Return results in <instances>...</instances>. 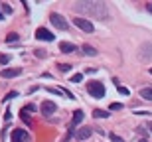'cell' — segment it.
Returning a JSON list of instances; mask_svg holds the SVG:
<instances>
[{
  "mask_svg": "<svg viewBox=\"0 0 152 142\" xmlns=\"http://www.w3.org/2000/svg\"><path fill=\"white\" fill-rule=\"evenodd\" d=\"M20 73H22V69H20V67H12V69H10V67H6L0 75H2L4 79H14V77H18Z\"/></svg>",
  "mask_w": 152,
  "mask_h": 142,
  "instance_id": "ba28073f",
  "label": "cell"
},
{
  "mask_svg": "<svg viewBox=\"0 0 152 142\" xmlns=\"http://www.w3.org/2000/svg\"><path fill=\"white\" fill-rule=\"evenodd\" d=\"M39 111L45 114V117H50V114H53L57 111V107H56V103H51V101H44L42 105H39Z\"/></svg>",
  "mask_w": 152,
  "mask_h": 142,
  "instance_id": "52a82bcc",
  "label": "cell"
},
{
  "mask_svg": "<svg viewBox=\"0 0 152 142\" xmlns=\"http://www.w3.org/2000/svg\"><path fill=\"white\" fill-rule=\"evenodd\" d=\"M87 93L95 99H103L105 97V87H103L101 81H89L87 83Z\"/></svg>",
  "mask_w": 152,
  "mask_h": 142,
  "instance_id": "7a4b0ae2",
  "label": "cell"
},
{
  "mask_svg": "<svg viewBox=\"0 0 152 142\" xmlns=\"http://www.w3.org/2000/svg\"><path fill=\"white\" fill-rule=\"evenodd\" d=\"M81 50H83V53H87V55H97V50H95V47H91V46H87V44H85Z\"/></svg>",
  "mask_w": 152,
  "mask_h": 142,
  "instance_id": "5bb4252c",
  "label": "cell"
},
{
  "mask_svg": "<svg viewBox=\"0 0 152 142\" xmlns=\"http://www.w3.org/2000/svg\"><path fill=\"white\" fill-rule=\"evenodd\" d=\"M12 142H26V132L22 128H14L12 130Z\"/></svg>",
  "mask_w": 152,
  "mask_h": 142,
  "instance_id": "30bf717a",
  "label": "cell"
},
{
  "mask_svg": "<svg viewBox=\"0 0 152 142\" xmlns=\"http://www.w3.org/2000/svg\"><path fill=\"white\" fill-rule=\"evenodd\" d=\"M14 97H18V93L16 91H10L8 95H6V99H14Z\"/></svg>",
  "mask_w": 152,
  "mask_h": 142,
  "instance_id": "cb8c5ba5",
  "label": "cell"
},
{
  "mask_svg": "<svg viewBox=\"0 0 152 142\" xmlns=\"http://www.w3.org/2000/svg\"><path fill=\"white\" fill-rule=\"evenodd\" d=\"M111 140H113V142H124L123 138H121V136H117V134H111Z\"/></svg>",
  "mask_w": 152,
  "mask_h": 142,
  "instance_id": "7402d4cb",
  "label": "cell"
},
{
  "mask_svg": "<svg viewBox=\"0 0 152 142\" xmlns=\"http://www.w3.org/2000/svg\"><path fill=\"white\" fill-rule=\"evenodd\" d=\"M16 40H18V34H14V32L6 36V42H16Z\"/></svg>",
  "mask_w": 152,
  "mask_h": 142,
  "instance_id": "44dd1931",
  "label": "cell"
},
{
  "mask_svg": "<svg viewBox=\"0 0 152 142\" xmlns=\"http://www.w3.org/2000/svg\"><path fill=\"white\" fill-rule=\"evenodd\" d=\"M0 20H2V12H0Z\"/></svg>",
  "mask_w": 152,
  "mask_h": 142,
  "instance_id": "f546056e",
  "label": "cell"
},
{
  "mask_svg": "<svg viewBox=\"0 0 152 142\" xmlns=\"http://www.w3.org/2000/svg\"><path fill=\"white\" fill-rule=\"evenodd\" d=\"M138 142H150V140H146V138H140V140H138Z\"/></svg>",
  "mask_w": 152,
  "mask_h": 142,
  "instance_id": "83f0119b",
  "label": "cell"
},
{
  "mask_svg": "<svg viewBox=\"0 0 152 142\" xmlns=\"http://www.w3.org/2000/svg\"><path fill=\"white\" fill-rule=\"evenodd\" d=\"M93 117H95V119H107L109 113L103 111V109H95V111H93Z\"/></svg>",
  "mask_w": 152,
  "mask_h": 142,
  "instance_id": "7c38bea8",
  "label": "cell"
},
{
  "mask_svg": "<svg viewBox=\"0 0 152 142\" xmlns=\"http://www.w3.org/2000/svg\"><path fill=\"white\" fill-rule=\"evenodd\" d=\"M138 55H140V59H150V57H152V44H148V42H146V44H142Z\"/></svg>",
  "mask_w": 152,
  "mask_h": 142,
  "instance_id": "9c48e42d",
  "label": "cell"
},
{
  "mask_svg": "<svg viewBox=\"0 0 152 142\" xmlns=\"http://www.w3.org/2000/svg\"><path fill=\"white\" fill-rule=\"evenodd\" d=\"M146 8H148V10H150V12H152V2H150V4H148V6H146Z\"/></svg>",
  "mask_w": 152,
  "mask_h": 142,
  "instance_id": "f1b7e54d",
  "label": "cell"
},
{
  "mask_svg": "<svg viewBox=\"0 0 152 142\" xmlns=\"http://www.w3.org/2000/svg\"><path fill=\"white\" fill-rule=\"evenodd\" d=\"M59 50H61L63 53H71V51H75L77 47H75V44H71V42H61V44H59Z\"/></svg>",
  "mask_w": 152,
  "mask_h": 142,
  "instance_id": "8fae6325",
  "label": "cell"
},
{
  "mask_svg": "<svg viewBox=\"0 0 152 142\" xmlns=\"http://www.w3.org/2000/svg\"><path fill=\"white\" fill-rule=\"evenodd\" d=\"M91 134H93V128L85 126V128H79V130H75L73 138H75V140H79V142H83V140H87V138H89Z\"/></svg>",
  "mask_w": 152,
  "mask_h": 142,
  "instance_id": "8992f818",
  "label": "cell"
},
{
  "mask_svg": "<svg viewBox=\"0 0 152 142\" xmlns=\"http://www.w3.org/2000/svg\"><path fill=\"white\" fill-rule=\"evenodd\" d=\"M136 132H138V134H142V136H146V126H144V125H138V126H136Z\"/></svg>",
  "mask_w": 152,
  "mask_h": 142,
  "instance_id": "d6986e66",
  "label": "cell"
},
{
  "mask_svg": "<svg viewBox=\"0 0 152 142\" xmlns=\"http://www.w3.org/2000/svg\"><path fill=\"white\" fill-rule=\"evenodd\" d=\"M150 75H152V67H150Z\"/></svg>",
  "mask_w": 152,
  "mask_h": 142,
  "instance_id": "4dcf8cb0",
  "label": "cell"
},
{
  "mask_svg": "<svg viewBox=\"0 0 152 142\" xmlns=\"http://www.w3.org/2000/svg\"><path fill=\"white\" fill-rule=\"evenodd\" d=\"M50 22L53 24V26H56L57 30H69V24H67V20H65V18H63L61 14H56V12H53V14L50 16Z\"/></svg>",
  "mask_w": 152,
  "mask_h": 142,
  "instance_id": "3957f363",
  "label": "cell"
},
{
  "mask_svg": "<svg viewBox=\"0 0 152 142\" xmlns=\"http://www.w3.org/2000/svg\"><path fill=\"white\" fill-rule=\"evenodd\" d=\"M2 10H4V12H8V14H10V12H12V8H10V6H8V4H4V6H2Z\"/></svg>",
  "mask_w": 152,
  "mask_h": 142,
  "instance_id": "484cf974",
  "label": "cell"
},
{
  "mask_svg": "<svg viewBox=\"0 0 152 142\" xmlns=\"http://www.w3.org/2000/svg\"><path fill=\"white\" fill-rule=\"evenodd\" d=\"M71 67H73V65H69V63H59V71H63V73L71 71Z\"/></svg>",
  "mask_w": 152,
  "mask_h": 142,
  "instance_id": "e0dca14e",
  "label": "cell"
},
{
  "mask_svg": "<svg viewBox=\"0 0 152 142\" xmlns=\"http://www.w3.org/2000/svg\"><path fill=\"white\" fill-rule=\"evenodd\" d=\"M20 119H22V120H24V122H26L28 126H32V119L28 117V113H26L24 109H22V113H20Z\"/></svg>",
  "mask_w": 152,
  "mask_h": 142,
  "instance_id": "9a60e30c",
  "label": "cell"
},
{
  "mask_svg": "<svg viewBox=\"0 0 152 142\" xmlns=\"http://www.w3.org/2000/svg\"><path fill=\"white\" fill-rule=\"evenodd\" d=\"M36 55H38V57H45V51L44 50H38V51H36Z\"/></svg>",
  "mask_w": 152,
  "mask_h": 142,
  "instance_id": "d4e9b609",
  "label": "cell"
},
{
  "mask_svg": "<svg viewBox=\"0 0 152 142\" xmlns=\"http://www.w3.org/2000/svg\"><path fill=\"white\" fill-rule=\"evenodd\" d=\"M118 87V91L123 93V95H129V89H126V87H121V85H117Z\"/></svg>",
  "mask_w": 152,
  "mask_h": 142,
  "instance_id": "603a6c76",
  "label": "cell"
},
{
  "mask_svg": "<svg viewBox=\"0 0 152 142\" xmlns=\"http://www.w3.org/2000/svg\"><path fill=\"white\" fill-rule=\"evenodd\" d=\"M144 126H146V130L152 132V122H144Z\"/></svg>",
  "mask_w": 152,
  "mask_h": 142,
  "instance_id": "4316f807",
  "label": "cell"
},
{
  "mask_svg": "<svg viewBox=\"0 0 152 142\" xmlns=\"http://www.w3.org/2000/svg\"><path fill=\"white\" fill-rule=\"evenodd\" d=\"M73 24L77 26L79 30H83V32H87V34H93V32H95V28H93V24H91V20H85V18H73Z\"/></svg>",
  "mask_w": 152,
  "mask_h": 142,
  "instance_id": "277c9868",
  "label": "cell"
},
{
  "mask_svg": "<svg viewBox=\"0 0 152 142\" xmlns=\"http://www.w3.org/2000/svg\"><path fill=\"white\" fill-rule=\"evenodd\" d=\"M36 38H38V40H44V42H53L56 40V36L51 34L50 30H45V28H38L36 30Z\"/></svg>",
  "mask_w": 152,
  "mask_h": 142,
  "instance_id": "5b68a950",
  "label": "cell"
},
{
  "mask_svg": "<svg viewBox=\"0 0 152 142\" xmlns=\"http://www.w3.org/2000/svg\"><path fill=\"white\" fill-rule=\"evenodd\" d=\"M111 111H121V109H123V103H111Z\"/></svg>",
  "mask_w": 152,
  "mask_h": 142,
  "instance_id": "ffe728a7",
  "label": "cell"
},
{
  "mask_svg": "<svg viewBox=\"0 0 152 142\" xmlns=\"http://www.w3.org/2000/svg\"><path fill=\"white\" fill-rule=\"evenodd\" d=\"M10 63V55H6V53H0V65H8Z\"/></svg>",
  "mask_w": 152,
  "mask_h": 142,
  "instance_id": "2e32d148",
  "label": "cell"
},
{
  "mask_svg": "<svg viewBox=\"0 0 152 142\" xmlns=\"http://www.w3.org/2000/svg\"><path fill=\"white\" fill-rule=\"evenodd\" d=\"M73 10L89 18H97V20H107L109 18V8L105 2H75Z\"/></svg>",
  "mask_w": 152,
  "mask_h": 142,
  "instance_id": "6da1fadb",
  "label": "cell"
},
{
  "mask_svg": "<svg viewBox=\"0 0 152 142\" xmlns=\"http://www.w3.org/2000/svg\"><path fill=\"white\" fill-rule=\"evenodd\" d=\"M140 97H142V99H146V101H152V89H150V87L140 89Z\"/></svg>",
  "mask_w": 152,
  "mask_h": 142,
  "instance_id": "4fadbf2b",
  "label": "cell"
},
{
  "mask_svg": "<svg viewBox=\"0 0 152 142\" xmlns=\"http://www.w3.org/2000/svg\"><path fill=\"white\" fill-rule=\"evenodd\" d=\"M81 81H83V75H81V73L71 75V83H81Z\"/></svg>",
  "mask_w": 152,
  "mask_h": 142,
  "instance_id": "ac0fdd59",
  "label": "cell"
}]
</instances>
